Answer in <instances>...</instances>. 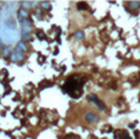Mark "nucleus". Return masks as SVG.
<instances>
[{
    "label": "nucleus",
    "instance_id": "8",
    "mask_svg": "<svg viewBox=\"0 0 140 139\" xmlns=\"http://www.w3.org/2000/svg\"><path fill=\"white\" fill-rule=\"evenodd\" d=\"M22 38H23V39H31V34H29V33H23V34H22Z\"/></svg>",
    "mask_w": 140,
    "mask_h": 139
},
{
    "label": "nucleus",
    "instance_id": "2",
    "mask_svg": "<svg viewBox=\"0 0 140 139\" xmlns=\"http://www.w3.org/2000/svg\"><path fill=\"white\" fill-rule=\"evenodd\" d=\"M24 56L21 54V53H18V51H16V53H14V54H11V59L14 61H22L23 60Z\"/></svg>",
    "mask_w": 140,
    "mask_h": 139
},
{
    "label": "nucleus",
    "instance_id": "7",
    "mask_svg": "<svg viewBox=\"0 0 140 139\" xmlns=\"http://www.w3.org/2000/svg\"><path fill=\"white\" fill-rule=\"evenodd\" d=\"M77 6H78V9H79V10H84V9H87V7H88V5L85 4V3H78Z\"/></svg>",
    "mask_w": 140,
    "mask_h": 139
},
{
    "label": "nucleus",
    "instance_id": "5",
    "mask_svg": "<svg viewBox=\"0 0 140 139\" xmlns=\"http://www.w3.org/2000/svg\"><path fill=\"white\" fill-rule=\"evenodd\" d=\"M18 15H20V19H27L28 17V12L24 9H20Z\"/></svg>",
    "mask_w": 140,
    "mask_h": 139
},
{
    "label": "nucleus",
    "instance_id": "3",
    "mask_svg": "<svg viewBox=\"0 0 140 139\" xmlns=\"http://www.w3.org/2000/svg\"><path fill=\"white\" fill-rule=\"evenodd\" d=\"M16 50L18 51V53H21V51H26V50H27V45H26L23 42H20V43H17Z\"/></svg>",
    "mask_w": 140,
    "mask_h": 139
},
{
    "label": "nucleus",
    "instance_id": "10",
    "mask_svg": "<svg viewBox=\"0 0 140 139\" xmlns=\"http://www.w3.org/2000/svg\"><path fill=\"white\" fill-rule=\"evenodd\" d=\"M43 36H44V33H43V32L38 33V38H39V39H44V37H43Z\"/></svg>",
    "mask_w": 140,
    "mask_h": 139
},
{
    "label": "nucleus",
    "instance_id": "1",
    "mask_svg": "<svg viewBox=\"0 0 140 139\" xmlns=\"http://www.w3.org/2000/svg\"><path fill=\"white\" fill-rule=\"evenodd\" d=\"M88 100H93L94 104H95V105H96V106H98L100 110H104V109H105V105H102V102L100 101V100H99V99L95 97V95H89Z\"/></svg>",
    "mask_w": 140,
    "mask_h": 139
},
{
    "label": "nucleus",
    "instance_id": "4",
    "mask_svg": "<svg viewBox=\"0 0 140 139\" xmlns=\"http://www.w3.org/2000/svg\"><path fill=\"white\" fill-rule=\"evenodd\" d=\"M85 120L87 121H96L98 120V116L95 115V114H93V112H89V114L85 115Z\"/></svg>",
    "mask_w": 140,
    "mask_h": 139
},
{
    "label": "nucleus",
    "instance_id": "6",
    "mask_svg": "<svg viewBox=\"0 0 140 139\" xmlns=\"http://www.w3.org/2000/svg\"><path fill=\"white\" fill-rule=\"evenodd\" d=\"M73 36H74L77 39H83L84 38V32L83 31H78V32H76Z\"/></svg>",
    "mask_w": 140,
    "mask_h": 139
},
{
    "label": "nucleus",
    "instance_id": "9",
    "mask_svg": "<svg viewBox=\"0 0 140 139\" xmlns=\"http://www.w3.org/2000/svg\"><path fill=\"white\" fill-rule=\"evenodd\" d=\"M22 4H23V5H27V7H31V5H33V3H31V1H23Z\"/></svg>",
    "mask_w": 140,
    "mask_h": 139
}]
</instances>
